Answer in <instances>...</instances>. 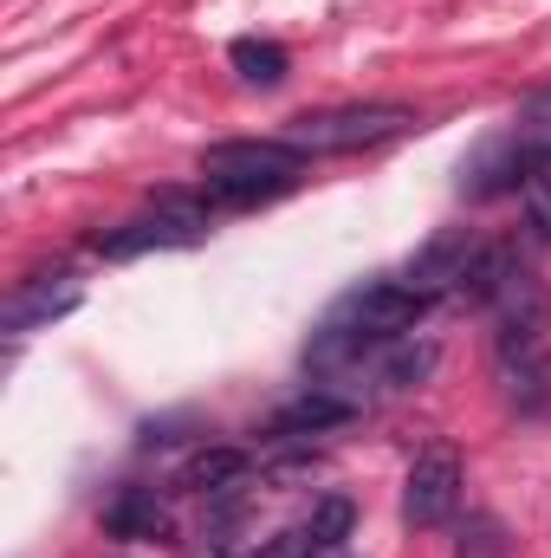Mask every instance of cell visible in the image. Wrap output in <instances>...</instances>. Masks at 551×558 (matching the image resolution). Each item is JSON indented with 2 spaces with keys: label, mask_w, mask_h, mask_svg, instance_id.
<instances>
[{
  "label": "cell",
  "mask_w": 551,
  "mask_h": 558,
  "mask_svg": "<svg viewBox=\"0 0 551 558\" xmlns=\"http://www.w3.org/2000/svg\"><path fill=\"white\" fill-rule=\"evenodd\" d=\"M318 553H325V546L311 539V526H292V533H279V539H267V546H260L254 558H318Z\"/></svg>",
  "instance_id": "17"
},
{
  "label": "cell",
  "mask_w": 551,
  "mask_h": 558,
  "mask_svg": "<svg viewBox=\"0 0 551 558\" xmlns=\"http://www.w3.org/2000/svg\"><path fill=\"white\" fill-rule=\"evenodd\" d=\"M519 274H526V260H519V247H513V241H480V247H474V260H467V274H461V286H454V305L493 312V299H500Z\"/></svg>",
  "instance_id": "7"
},
{
  "label": "cell",
  "mask_w": 551,
  "mask_h": 558,
  "mask_svg": "<svg viewBox=\"0 0 551 558\" xmlns=\"http://www.w3.org/2000/svg\"><path fill=\"white\" fill-rule=\"evenodd\" d=\"M428 371H434V344H396V351L377 364V384H383V390H409Z\"/></svg>",
  "instance_id": "13"
},
{
  "label": "cell",
  "mask_w": 551,
  "mask_h": 558,
  "mask_svg": "<svg viewBox=\"0 0 551 558\" xmlns=\"http://www.w3.org/2000/svg\"><path fill=\"white\" fill-rule=\"evenodd\" d=\"M305 526H311V539L331 553V546H344V539H351V526H357V507H351L344 494H325V500L311 507V520H305Z\"/></svg>",
  "instance_id": "14"
},
{
  "label": "cell",
  "mask_w": 551,
  "mask_h": 558,
  "mask_svg": "<svg viewBox=\"0 0 551 558\" xmlns=\"http://www.w3.org/2000/svg\"><path fill=\"white\" fill-rule=\"evenodd\" d=\"M357 416V403L344 397V390H331V384H311L305 397H292L273 422H267V435L273 441H298V435H318V428H338V422Z\"/></svg>",
  "instance_id": "8"
},
{
  "label": "cell",
  "mask_w": 551,
  "mask_h": 558,
  "mask_svg": "<svg viewBox=\"0 0 551 558\" xmlns=\"http://www.w3.org/2000/svg\"><path fill=\"white\" fill-rule=\"evenodd\" d=\"M532 162H539V143H526L519 131H506V137H493L467 169H461V195H467V202H493V195L532 189Z\"/></svg>",
  "instance_id": "5"
},
{
  "label": "cell",
  "mask_w": 551,
  "mask_h": 558,
  "mask_svg": "<svg viewBox=\"0 0 551 558\" xmlns=\"http://www.w3.org/2000/svg\"><path fill=\"white\" fill-rule=\"evenodd\" d=\"M474 247H480V241H467V228H441V234L415 254L409 267H403V286L428 292V299H441V292L454 299V286H461V274H467Z\"/></svg>",
  "instance_id": "6"
},
{
  "label": "cell",
  "mask_w": 551,
  "mask_h": 558,
  "mask_svg": "<svg viewBox=\"0 0 551 558\" xmlns=\"http://www.w3.org/2000/svg\"><path fill=\"white\" fill-rule=\"evenodd\" d=\"M72 305H78L72 274L59 279V286H46V279H13V292H7V305H0V325L20 338V331H33V325H46V318H65Z\"/></svg>",
  "instance_id": "9"
},
{
  "label": "cell",
  "mask_w": 551,
  "mask_h": 558,
  "mask_svg": "<svg viewBox=\"0 0 551 558\" xmlns=\"http://www.w3.org/2000/svg\"><path fill=\"white\" fill-rule=\"evenodd\" d=\"M461 558H513V546H506V533H500L493 520H467V533H461Z\"/></svg>",
  "instance_id": "15"
},
{
  "label": "cell",
  "mask_w": 551,
  "mask_h": 558,
  "mask_svg": "<svg viewBox=\"0 0 551 558\" xmlns=\"http://www.w3.org/2000/svg\"><path fill=\"white\" fill-rule=\"evenodd\" d=\"M532 202H526V228H532V241H551V182L539 189H526Z\"/></svg>",
  "instance_id": "18"
},
{
  "label": "cell",
  "mask_w": 551,
  "mask_h": 558,
  "mask_svg": "<svg viewBox=\"0 0 551 558\" xmlns=\"http://www.w3.org/2000/svg\"><path fill=\"white\" fill-rule=\"evenodd\" d=\"M208 221H215V202H208V195L162 189V195L149 202V215H131V221L105 228V234L91 241V254H105V260H137V254L195 247V241H208Z\"/></svg>",
  "instance_id": "2"
},
{
  "label": "cell",
  "mask_w": 551,
  "mask_h": 558,
  "mask_svg": "<svg viewBox=\"0 0 551 558\" xmlns=\"http://www.w3.org/2000/svg\"><path fill=\"white\" fill-rule=\"evenodd\" d=\"M415 118L409 105H331V111H298L285 124V143H298L305 156H344V149H377L390 137H409Z\"/></svg>",
  "instance_id": "3"
},
{
  "label": "cell",
  "mask_w": 551,
  "mask_h": 558,
  "mask_svg": "<svg viewBox=\"0 0 551 558\" xmlns=\"http://www.w3.org/2000/svg\"><path fill=\"white\" fill-rule=\"evenodd\" d=\"M526 143H551V92H532L526 105H519V124H513Z\"/></svg>",
  "instance_id": "16"
},
{
  "label": "cell",
  "mask_w": 551,
  "mask_h": 558,
  "mask_svg": "<svg viewBox=\"0 0 551 558\" xmlns=\"http://www.w3.org/2000/svg\"><path fill=\"white\" fill-rule=\"evenodd\" d=\"M228 59H234V72L247 78V85H260V92H273V85H285V72H292V52L279 46V39H234L228 46Z\"/></svg>",
  "instance_id": "12"
},
{
  "label": "cell",
  "mask_w": 551,
  "mask_h": 558,
  "mask_svg": "<svg viewBox=\"0 0 551 558\" xmlns=\"http://www.w3.org/2000/svg\"><path fill=\"white\" fill-rule=\"evenodd\" d=\"M454 513H461V454L448 441H428L409 461V481H403V526L434 533Z\"/></svg>",
  "instance_id": "4"
},
{
  "label": "cell",
  "mask_w": 551,
  "mask_h": 558,
  "mask_svg": "<svg viewBox=\"0 0 551 558\" xmlns=\"http://www.w3.org/2000/svg\"><path fill=\"white\" fill-rule=\"evenodd\" d=\"M305 149L285 137H234L201 149V182H208V202L221 208H254V202H273L285 195L298 175H305Z\"/></svg>",
  "instance_id": "1"
},
{
  "label": "cell",
  "mask_w": 551,
  "mask_h": 558,
  "mask_svg": "<svg viewBox=\"0 0 551 558\" xmlns=\"http://www.w3.org/2000/svg\"><path fill=\"white\" fill-rule=\"evenodd\" d=\"M105 533H111V539H169L175 520H169V507L156 500V487H124V494L105 507Z\"/></svg>",
  "instance_id": "10"
},
{
  "label": "cell",
  "mask_w": 551,
  "mask_h": 558,
  "mask_svg": "<svg viewBox=\"0 0 551 558\" xmlns=\"http://www.w3.org/2000/svg\"><path fill=\"white\" fill-rule=\"evenodd\" d=\"M247 468H254L247 448H201V454L182 461L175 487H182V494H228L234 481H247Z\"/></svg>",
  "instance_id": "11"
}]
</instances>
